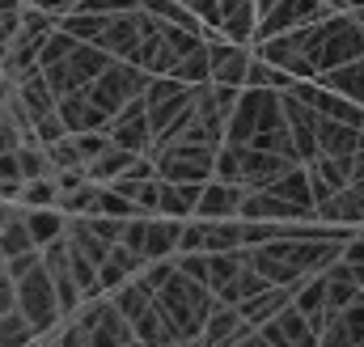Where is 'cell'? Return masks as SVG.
<instances>
[{
  "label": "cell",
  "mask_w": 364,
  "mask_h": 347,
  "mask_svg": "<svg viewBox=\"0 0 364 347\" xmlns=\"http://www.w3.org/2000/svg\"><path fill=\"white\" fill-rule=\"evenodd\" d=\"M288 34H292V38H296V47L314 60V68H318V73L339 68V64L360 60V55H364V26L356 21V13H352V9H335V13H326L322 21L301 26V30H288Z\"/></svg>",
  "instance_id": "cell-1"
},
{
  "label": "cell",
  "mask_w": 364,
  "mask_h": 347,
  "mask_svg": "<svg viewBox=\"0 0 364 347\" xmlns=\"http://www.w3.org/2000/svg\"><path fill=\"white\" fill-rule=\"evenodd\" d=\"M157 301H161V309L178 322L182 343H199L203 322H208V314H212V305H216V292H212L203 279H191V275L174 271V279L157 292Z\"/></svg>",
  "instance_id": "cell-2"
},
{
  "label": "cell",
  "mask_w": 364,
  "mask_h": 347,
  "mask_svg": "<svg viewBox=\"0 0 364 347\" xmlns=\"http://www.w3.org/2000/svg\"><path fill=\"white\" fill-rule=\"evenodd\" d=\"M216 149L220 144H203V140H170L157 144L149 157L166 182H208L216 174Z\"/></svg>",
  "instance_id": "cell-3"
},
{
  "label": "cell",
  "mask_w": 364,
  "mask_h": 347,
  "mask_svg": "<svg viewBox=\"0 0 364 347\" xmlns=\"http://www.w3.org/2000/svg\"><path fill=\"white\" fill-rule=\"evenodd\" d=\"M17 309L34 322L38 339H47L60 322H64V309H60V292H55V279L47 271V262L30 267L21 279H17Z\"/></svg>",
  "instance_id": "cell-4"
},
{
  "label": "cell",
  "mask_w": 364,
  "mask_h": 347,
  "mask_svg": "<svg viewBox=\"0 0 364 347\" xmlns=\"http://www.w3.org/2000/svg\"><path fill=\"white\" fill-rule=\"evenodd\" d=\"M149 81H153L149 68H140V64H132V60H110V68L90 85V97L102 106L106 119H114L132 97H144Z\"/></svg>",
  "instance_id": "cell-5"
},
{
  "label": "cell",
  "mask_w": 364,
  "mask_h": 347,
  "mask_svg": "<svg viewBox=\"0 0 364 347\" xmlns=\"http://www.w3.org/2000/svg\"><path fill=\"white\" fill-rule=\"evenodd\" d=\"M203 38H208V55H212V81H216V85L246 89L250 60H255V47H250V43H233V38H225L216 26H212Z\"/></svg>",
  "instance_id": "cell-6"
},
{
  "label": "cell",
  "mask_w": 364,
  "mask_h": 347,
  "mask_svg": "<svg viewBox=\"0 0 364 347\" xmlns=\"http://www.w3.org/2000/svg\"><path fill=\"white\" fill-rule=\"evenodd\" d=\"M326 13H335L326 0H275L272 9L259 17V30H255V43L259 38H272V34H288V30H301V26H314L322 21Z\"/></svg>",
  "instance_id": "cell-7"
},
{
  "label": "cell",
  "mask_w": 364,
  "mask_h": 347,
  "mask_svg": "<svg viewBox=\"0 0 364 347\" xmlns=\"http://www.w3.org/2000/svg\"><path fill=\"white\" fill-rule=\"evenodd\" d=\"M110 140L132 149V153H153V123H149V102L144 97H132L110 123H106Z\"/></svg>",
  "instance_id": "cell-8"
},
{
  "label": "cell",
  "mask_w": 364,
  "mask_h": 347,
  "mask_svg": "<svg viewBox=\"0 0 364 347\" xmlns=\"http://www.w3.org/2000/svg\"><path fill=\"white\" fill-rule=\"evenodd\" d=\"M259 339L267 347H318V331H314V322L288 301L272 322L259 326Z\"/></svg>",
  "instance_id": "cell-9"
},
{
  "label": "cell",
  "mask_w": 364,
  "mask_h": 347,
  "mask_svg": "<svg viewBox=\"0 0 364 347\" xmlns=\"http://www.w3.org/2000/svg\"><path fill=\"white\" fill-rule=\"evenodd\" d=\"M255 55H263L267 64L284 68V73H292L296 81H314V77H318L314 60L296 47V38H292V34H272V38H259V43H255Z\"/></svg>",
  "instance_id": "cell-10"
},
{
  "label": "cell",
  "mask_w": 364,
  "mask_h": 347,
  "mask_svg": "<svg viewBox=\"0 0 364 347\" xmlns=\"http://www.w3.org/2000/svg\"><path fill=\"white\" fill-rule=\"evenodd\" d=\"M242 199H246V186L242 182H233V178H208L203 182V191H199V208H195V216H203V220H216V216H237L242 212Z\"/></svg>",
  "instance_id": "cell-11"
},
{
  "label": "cell",
  "mask_w": 364,
  "mask_h": 347,
  "mask_svg": "<svg viewBox=\"0 0 364 347\" xmlns=\"http://www.w3.org/2000/svg\"><path fill=\"white\" fill-rule=\"evenodd\" d=\"M318 220L364 229V178H352L343 191H335L331 199H322V203H318Z\"/></svg>",
  "instance_id": "cell-12"
},
{
  "label": "cell",
  "mask_w": 364,
  "mask_h": 347,
  "mask_svg": "<svg viewBox=\"0 0 364 347\" xmlns=\"http://www.w3.org/2000/svg\"><path fill=\"white\" fill-rule=\"evenodd\" d=\"M322 347H364V297L348 309H335L322 326Z\"/></svg>",
  "instance_id": "cell-13"
},
{
  "label": "cell",
  "mask_w": 364,
  "mask_h": 347,
  "mask_svg": "<svg viewBox=\"0 0 364 347\" xmlns=\"http://www.w3.org/2000/svg\"><path fill=\"white\" fill-rule=\"evenodd\" d=\"M110 60H114V55H110L106 47H97V43H77L73 55L64 60V64H68V85L73 89H90L93 81L110 68Z\"/></svg>",
  "instance_id": "cell-14"
},
{
  "label": "cell",
  "mask_w": 364,
  "mask_h": 347,
  "mask_svg": "<svg viewBox=\"0 0 364 347\" xmlns=\"http://www.w3.org/2000/svg\"><path fill=\"white\" fill-rule=\"evenodd\" d=\"M305 170H309L314 195L322 203V199H331L335 191H343L352 182V157H326V153H318L314 161H305Z\"/></svg>",
  "instance_id": "cell-15"
},
{
  "label": "cell",
  "mask_w": 364,
  "mask_h": 347,
  "mask_svg": "<svg viewBox=\"0 0 364 347\" xmlns=\"http://www.w3.org/2000/svg\"><path fill=\"white\" fill-rule=\"evenodd\" d=\"M55 110H60V119H64L68 132H90V127H106V123H110V119L102 114V106L90 97V89L64 93V97L55 102Z\"/></svg>",
  "instance_id": "cell-16"
},
{
  "label": "cell",
  "mask_w": 364,
  "mask_h": 347,
  "mask_svg": "<svg viewBox=\"0 0 364 347\" xmlns=\"http://www.w3.org/2000/svg\"><path fill=\"white\" fill-rule=\"evenodd\" d=\"M360 140H364V127H356V123H343V119H331V114L318 119V153L352 157L360 149Z\"/></svg>",
  "instance_id": "cell-17"
},
{
  "label": "cell",
  "mask_w": 364,
  "mask_h": 347,
  "mask_svg": "<svg viewBox=\"0 0 364 347\" xmlns=\"http://www.w3.org/2000/svg\"><path fill=\"white\" fill-rule=\"evenodd\" d=\"M136 343H144V347H170V343H182V331H178V322L161 309V301H153L136 322Z\"/></svg>",
  "instance_id": "cell-18"
},
{
  "label": "cell",
  "mask_w": 364,
  "mask_h": 347,
  "mask_svg": "<svg viewBox=\"0 0 364 347\" xmlns=\"http://www.w3.org/2000/svg\"><path fill=\"white\" fill-rule=\"evenodd\" d=\"M140 17H136V9L132 13H110V21H106V30H102V38H97V47H106L114 60H127L132 51H136V43H140Z\"/></svg>",
  "instance_id": "cell-19"
},
{
  "label": "cell",
  "mask_w": 364,
  "mask_h": 347,
  "mask_svg": "<svg viewBox=\"0 0 364 347\" xmlns=\"http://www.w3.org/2000/svg\"><path fill=\"white\" fill-rule=\"evenodd\" d=\"M140 267H144V259H140L132 246L114 242V246H110V255H106V262L97 267V288H102V292H114V288H119V284H127Z\"/></svg>",
  "instance_id": "cell-20"
},
{
  "label": "cell",
  "mask_w": 364,
  "mask_h": 347,
  "mask_svg": "<svg viewBox=\"0 0 364 347\" xmlns=\"http://www.w3.org/2000/svg\"><path fill=\"white\" fill-rule=\"evenodd\" d=\"M195 225H199V250H208V255L242 246V216H216V220L195 216Z\"/></svg>",
  "instance_id": "cell-21"
},
{
  "label": "cell",
  "mask_w": 364,
  "mask_h": 347,
  "mask_svg": "<svg viewBox=\"0 0 364 347\" xmlns=\"http://www.w3.org/2000/svg\"><path fill=\"white\" fill-rule=\"evenodd\" d=\"M326 297H331V314L335 309H348L352 301H360L364 297V288H360V279H356V267L348 259H339V262H331L326 271Z\"/></svg>",
  "instance_id": "cell-22"
},
{
  "label": "cell",
  "mask_w": 364,
  "mask_h": 347,
  "mask_svg": "<svg viewBox=\"0 0 364 347\" xmlns=\"http://www.w3.org/2000/svg\"><path fill=\"white\" fill-rule=\"evenodd\" d=\"M199 191H203V182H166V178H161L157 212H161V216L191 220V216H195V208H199Z\"/></svg>",
  "instance_id": "cell-23"
},
{
  "label": "cell",
  "mask_w": 364,
  "mask_h": 347,
  "mask_svg": "<svg viewBox=\"0 0 364 347\" xmlns=\"http://www.w3.org/2000/svg\"><path fill=\"white\" fill-rule=\"evenodd\" d=\"M292 301V288H279V284H267L263 292H255V297H246L237 309H242V318L250 322V326H263V322H272L275 314L284 309Z\"/></svg>",
  "instance_id": "cell-24"
},
{
  "label": "cell",
  "mask_w": 364,
  "mask_h": 347,
  "mask_svg": "<svg viewBox=\"0 0 364 347\" xmlns=\"http://www.w3.org/2000/svg\"><path fill=\"white\" fill-rule=\"evenodd\" d=\"M242 326V309L237 305H229V301H216L212 305V314H208V322H203V335H199V343L203 347H229L233 339V331Z\"/></svg>",
  "instance_id": "cell-25"
},
{
  "label": "cell",
  "mask_w": 364,
  "mask_h": 347,
  "mask_svg": "<svg viewBox=\"0 0 364 347\" xmlns=\"http://www.w3.org/2000/svg\"><path fill=\"white\" fill-rule=\"evenodd\" d=\"M318 81H322L326 89H335V93H343V97H352V102H364V55L360 60L339 64V68L318 73Z\"/></svg>",
  "instance_id": "cell-26"
},
{
  "label": "cell",
  "mask_w": 364,
  "mask_h": 347,
  "mask_svg": "<svg viewBox=\"0 0 364 347\" xmlns=\"http://www.w3.org/2000/svg\"><path fill=\"white\" fill-rule=\"evenodd\" d=\"M136 157H140V153H132V149H123V144L110 140V144L90 161V178L93 182H114L119 174H127L132 166H136Z\"/></svg>",
  "instance_id": "cell-27"
},
{
  "label": "cell",
  "mask_w": 364,
  "mask_h": 347,
  "mask_svg": "<svg viewBox=\"0 0 364 347\" xmlns=\"http://www.w3.org/2000/svg\"><path fill=\"white\" fill-rule=\"evenodd\" d=\"M170 77H178L182 85H203L212 81V55H208V38L199 47H191L186 55H178V64L170 68Z\"/></svg>",
  "instance_id": "cell-28"
},
{
  "label": "cell",
  "mask_w": 364,
  "mask_h": 347,
  "mask_svg": "<svg viewBox=\"0 0 364 347\" xmlns=\"http://www.w3.org/2000/svg\"><path fill=\"white\" fill-rule=\"evenodd\" d=\"M106 21H110V13H93V9H85V4H77L73 13L60 17V26H64L73 38H81V43H97L102 30H106Z\"/></svg>",
  "instance_id": "cell-29"
},
{
  "label": "cell",
  "mask_w": 364,
  "mask_h": 347,
  "mask_svg": "<svg viewBox=\"0 0 364 347\" xmlns=\"http://www.w3.org/2000/svg\"><path fill=\"white\" fill-rule=\"evenodd\" d=\"M106 297L114 301V309H119V314H123L127 322H136V318H140V314H144V309H149V305L157 301V297H153V292H149L144 284H136V275H132L127 284H119L114 292H106Z\"/></svg>",
  "instance_id": "cell-30"
},
{
  "label": "cell",
  "mask_w": 364,
  "mask_h": 347,
  "mask_svg": "<svg viewBox=\"0 0 364 347\" xmlns=\"http://www.w3.org/2000/svg\"><path fill=\"white\" fill-rule=\"evenodd\" d=\"M263 288H267V279H263V275H259V271H255V267L246 262V267H242V271H237V275H233L229 284H220V288H216V301L242 305L246 297H255V292H263Z\"/></svg>",
  "instance_id": "cell-31"
},
{
  "label": "cell",
  "mask_w": 364,
  "mask_h": 347,
  "mask_svg": "<svg viewBox=\"0 0 364 347\" xmlns=\"http://www.w3.org/2000/svg\"><path fill=\"white\" fill-rule=\"evenodd\" d=\"M21 343H38V331H34V322H30L21 309H9V314H0V347H21Z\"/></svg>",
  "instance_id": "cell-32"
},
{
  "label": "cell",
  "mask_w": 364,
  "mask_h": 347,
  "mask_svg": "<svg viewBox=\"0 0 364 347\" xmlns=\"http://www.w3.org/2000/svg\"><path fill=\"white\" fill-rule=\"evenodd\" d=\"M21 208H51L60 203V186H55V174H43V178H26L21 182V195H17Z\"/></svg>",
  "instance_id": "cell-33"
},
{
  "label": "cell",
  "mask_w": 364,
  "mask_h": 347,
  "mask_svg": "<svg viewBox=\"0 0 364 347\" xmlns=\"http://www.w3.org/2000/svg\"><path fill=\"white\" fill-rule=\"evenodd\" d=\"M81 38H73L64 26H55L47 38H43V51H38V68H51V64H60V60H68L73 55V47H77Z\"/></svg>",
  "instance_id": "cell-34"
},
{
  "label": "cell",
  "mask_w": 364,
  "mask_h": 347,
  "mask_svg": "<svg viewBox=\"0 0 364 347\" xmlns=\"http://www.w3.org/2000/svg\"><path fill=\"white\" fill-rule=\"evenodd\" d=\"M97 195H102V182H85V186H77V191H68V195H60V208L68 212V216H93L97 212Z\"/></svg>",
  "instance_id": "cell-35"
},
{
  "label": "cell",
  "mask_w": 364,
  "mask_h": 347,
  "mask_svg": "<svg viewBox=\"0 0 364 347\" xmlns=\"http://www.w3.org/2000/svg\"><path fill=\"white\" fill-rule=\"evenodd\" d=\"M246 85L292 89V85H296V77H292V73H284V68H275V64H267L263 55H255V60H250V77H246Z\"/></svg>",
  "instance_id": "cell-36"
},
{
  "label": "cell",
  "mask_w": 364,
  "mask_h": 347,
  "mask_svg": "<svg viewBox=\"0 0 364 347\" xmlns=\"http://www.w3.org/2000/svg\"><path fill=\"white\" fill-rule=\"evenodd\" d=\"M174 271H178V259H149L140 271H136V284H144V288L157 297V292L174 279Z\"/></svg>",
  "instance_id": "cell-37"
},
{
  "label": "cell",
  "mask_w": 364,
  "mask_h": 347,
  "mask_svg": "<svg viewBox=\"0 0 364 347\" xmlns=\"http://www.w3.org/2000/svg\"><path fill=\"white\" fill-rule=\"evenodd\" d=\"M43 149H47V157H51V174H55V170H73V166H85V157H81V149H77L73 132H68V136H60V140H51V144H43Z\"/></svg>",
  "instance_id": "cell-38"
},
{
  "label": "cell",
  "mask_w": 364,
  "mask_h": 347,
  "mask_svg": "<svg viewBox=\"0 0 364 347\" xmlns=\"http://www.w3.org/2000/svg\"><path fill=\"white\" fill-rule=\"evenodd\" d=\"M21 182H26V174H21V166H17V149H13V153H0V199L17 203Z\"/></svg>",
  "instance_id": "cell-39"
},
{
  "label": "cell",
  "mask_w": 364,
  "mask_h": 347,
  "mask_svg": "<svg viewBox=\"0 0 364 347\" xmlns=\"http://www.w3.org/2000/svg\"><path fill=\"white\" fill-rule=\"evenodd\" d=\"M17 30H21V9H0V60H4V51L13 47Z\"/></svg>",
  "instance_id": "cell-40"
},
{
  "label": "cell",
  "mask_w": 364,
  "mask_h": 347,
  "mask_svg": "<svg viewBox=\"0 0 364 347\" xmlns=\"http://www.w3.org/2000/svg\"><path fill=\"white\" fill-rule=\"evenodd\" d=\"M85 182H90V166L55 170V186H60V195H68V191H77V186H85Z\"/></svg>",
  "instance_id": "cell-41"
},
{
  "label": "cell",
  "mask_w": 364,
  "mask_h": 347,
  "mask_svg": "<svg viewBox=\"0 0 364 347\" xmlns=\"http://www.w3.org/2000/svg\"><path fill=\"white\" fill-rule=\"evenodd\" d=\"M38 262H43V250H26V255H13V259L4 262V271H9L13 279H21V275H26L30 267H38Z\"/></svg>",
  "instance_id": "cell-42"
},
{
  "label": "cell",
  "mask_w": 364,
  "mask_h": 347,
  "mask_svg": "<svg viewBox=\"0 0 364 347\" xmlns=\"http://www.w3.org/2000/svg\"><path fill=\"white\" fill-rule=\"evenodd\" d=\"M9 309H17V279L0 267V314H9Z\"/></svg>",
  "instance_id": "cell-43"
},
{
  "label": "cell",
  "mask_w": 364,
  "mask_h": 347,
  "mask_svg": "<svg viewBox=\"0 0 364 347\" xmlns=\"http://www.w3.org/2000/svg\"><path fill=\"white\" fill-rule=\"evenodd\" d=\"M272 4H275V0H255V9H259V17H263V13H267Z\"/></svg>",
  "instance_id": "cell-44"
},
{
  "label": "cell",
  "mask_w": 364,
  "mask_h": 347,
  "mask_svg": "<svg viewBox=\"0 0 364 347\" xmlns=\"http://www.w3.org/2000/svg\"><path fill=\"white\" fill-rule=\"evenodd\" d=\"M352 13H356V21H360V26H364V9H352Z\"/></svg>",
  "instance_id": "cell-45"
},
{
  "label": "cell",
  "mask_w": 364,
  "mask_h": 347,
  "mask_svg": "<svg viewBox=\"0 0 364 347\" xmlns=\"http://www.w3.org/2000/svg\"><path fill=\"white\" fill-rule=\"evenodd\" d=\"M4 262H9V255H4V250H0V267H4Z\"/></svg>",
  "instance_id": "cell-46"
}]
</instances>
